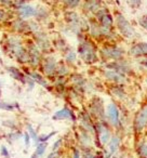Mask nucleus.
Returning a JSON list of instances; mask_svg holds the SVG:
<instances>
[{
    "label": "nucleus",
    "instance_id": "5701e85b",
    "mask_svg": "<svg viewBox=\"0 0 147 158\" xmlns=\"http://www.w3.org/2000/svg\"><path fill=\"white\" fill-rule=\"evenodd\" d=\"M59 144H61V141H57V142L54 144V147H53V149H54V151H55V149H56V148H59V147H57V146H59Z\"/></svg>",
    "mask_w": 147,
    "mask_h": 158
},
{
    "label": "nucleus",
    "instance_id": "412c9836",
    "mask_svg": "<svg viewBox=\"0 0 147 158\" xmlns=\"http://www.w3.org/2000/svg\"><path fill=\"white\" fill-rule=\"evenodd\" d=\"M142 154L147 156V145H144V146L142 147Z\"/></svg>",
    "mask_w": 147,
    "mask_h": 158
},
{
    "label": "nucleus",
    "instance_id": "ddd939ff",
    "mask_svg": "<svg viewBox=\"0 0 147 158\" xmlns=\"http://www.w3.org/2000/svg\"><path fill=\"white\" fill-rule=\"evenodd\" d=\"M46 147H47V145L44 144V143H42V144L38 145L37 149H36V153H35L36 157H40V156H41L42 154L44 153V151H46Z\"/></svg>",
    "mask_w": 147,
    "mask_h": 158
},
{
    "label": "nucleus",
    "instance_id": "f03ea898",
    "mask_svg": "<svg viewBox=\"0 0 147 158\" xmlns=\"http://www.w3.org/2000/svg\"><path fill=\"white\" fill-rule=\"evenodd\" d=\"M147 123V106H145L140 113H138L137 117H136L135 126L137 130H142L143 128L146 126Z\"/></svg>",
    "mask_w": 147,
    "mask_h": 158
},
{
    "label": "nucleus",
    "instance_id": "dca6fc26",
    "mask_svg": "<svg viewBox=\"0 0 147 158\" xmlns=\"http://www.w3.org/2000/svg\"><path fill=\"white\" fill-rule=\"evenodd\" d=\"M9 70H10V73H12V74L14 75V76H16V78H18V79L22 78V74H21V73L18 72L16 68H15V69H14V68H10Z\"/></svg>",
    "mask_w": 147,
    "mask_h": 158
},
{
    "label": "nucleus",
    "instance_id": "9b49d317",
    "mask_svg": "<svg viewBox=\"0 0 147 158\" xmlns=\"http://www.w3.org/2000/svg\"><path fill=\"white\" fill-rule=\"evenodd\" d=\"M108 140H109V132H108L107 129L103 128L101 130V142L103 144H105V143L108 142Z\"/></svg>",
    "mask_w": 147,
    "mask_h": 158
},
{
    "label": "nucleus",
    "instance_id": "39448f33",
    "mask_svg": "<svg viewBox=\"0 0 147 158\" xmlns=\"http://www.w3.org/2000/svg\"><path fill=\"white\" fill-rule=\"evenodd\" d=\"M20 13L23 18H28V16H31L36 13V10L31 6H24L20 9Z\"/></svg>",
    "mask_w": 147,
    "mask_h": 158
},
{
    "label": "nucleus",
    "instance_id": "cd10ccee",
    "mask_svg": "<svg viewBox=\"0 0 147 158\" xmlns=\"http://www.w3.org/2000/svg\"><path fill=\"white\" fill-rule=\"evenodd\" d=\"M86 158H95V157H94V156H93V155H88Z\"/></svg>",
    "mask_w": 147,
    "mask_h": 158
},
{
    "label": "nucleus",
    "instance_id": "7ed1b4c3",
    "mask_svg": "<svg viewBox=\"0 0 147 158\" xmlns=\"http://www.w3.org/2000/svg\"><path fill=\"white\" fill-rule=\"evenodd\" d=\"M107 115L112 125H117V123H119V112L114 104H109V105H108Z\"/></svg>",
    "mask_w": 147,
    "mask_h": 158
},
{
    "label": "nucleus",
    "instance_id": "f257e3e1",
    "mask_svg": "<svg viewBox=\"0 0 147 158\" xmlns=\"http://www.w3.org/2000/svg\"><path fill=\"white\" fill-rule=\"evenodd\" d=\"M117 21H118V27L121 33L125 36H127V37H131V36L133 35V29L130 26L129 23L125 21V19L123 18L122 15H118Z\"/></svg>",
    "mask_w": 147,
    "mask_h": 158
},
{
    "label": "nucleus",
    "instance_id": "6ab92c4d",
    "mask_svg": "<svg viewBox=\"0 0 147 158\" xmlns=\"http://www.w3.org/2000/svg\"><path fill=\"white\" fill-rule=\"evenodd\" d=\"M1 152H2V155H3V156H6V157H8V156H9V153H8L7 148H6L5 146L1 147Z\"/></svg>",
    "mask_w": 147,
    "mask_h": 158
},
{
    "label": "nucleus",
    "instance_id": "f3484780",
    "mask_svg": "<svg viewBox=\"0 0 147 158\" xmlns=\"http://www.w3.org/2000/svg\"><path fill=\"white\" fill-rule=\"evenodd\" d=\"M141 24L143 25V26L145 27V28L147 29V16H145V18H143V19H141Z\"/></svg>",
    "mask_w": 147,
    "mask_h": 158
},
{
    "label": "nucleus",
    "instance_id": "0eeeda50",
    "mask_svg": "<svg viewBox=\"0 0 147 158\" xmlns=\"http://www.w3.org/2000/svg\"><path fill=\"white\" fill-rule=\"evenodd\" d=\"M55 119H63V118H72V115L67 108H63V110H59L56 114L54 115Z\"/></svg>",
    "mask_w": 147,
    "mask_h": 158
},
{
    "label": "nucleus",
    "instance_id": "a878e982",
    "mask_svg": "<svg viewBox=\"0 0 147 158\" xmlns=\"http://www.w3.org/2000/svg\"><path fill=\"white\" fill-rule=\"evenodd\" d=\"M49 158H59V157H57V154L53 153V154H51V155L49 156Z\"/></svg>",
    "mask_w": 147,
    "mask_h": 158
},
{
    "label": "nucleus",
    "instance_id": "4468645a",
    "mask_svg": "<svg viewBox=\"0 0 147 158\" xmlns=\"http://www.w3.org/2000/svg\"><path fill=\"white\" fill-rule=\"evenodd\" d=\"M101 21H102V24H103L104 27H109L110 25H112V19H110V16L107 15V14L102 16Z\"/></svg>",
    "mask_w": 147,
    "mask_h": 158
},
{
    "label": "nucleus",
    "instance_id": "4be33fe9",
    "mask_svg": "<svg viewBox=\"0 0 147 158\" xmlns=\"http://www.w3.org/2000/svg\"><path fill=\"white\" fill-rule=\"evenodd\" d=\"M25 143H26V146L28 147V145H29V136H28V134H25Z\"/></svg>",
    "mask_w": 147,
    "mask_h": 158
},
{
    "label": "nucleus",
    "instance_id": "b1692460",
    "mask_svg": "<svg viewBox=\"0 0 147 158\" xmlns=\"http://www.w3.org/2000/svg\"><path fill=\"white\" fill-rule=\"evenodd\" d=\"M74 158H80L79 152H78V151H75V154H74Z\"/></svg>",
    "mask_w": 147,
    "mask_h": 158
},
{
    "label": "nucleus",
    "instance_id": "bb28decb",
    "mask_svg": "<svg viewBox=\"0 0 147 158\" xmlns=\"http://www.w3.org/2000/svg\"><path fill=\"white\" fill-rule=\"evenodd\" d=\"M2 18H3V12L1 11V10H0V20H1Z\"/></svg>",
    "mask_w": 147,
    "mask_h": 158
},
{
    "label": "nucleus",
    "instance_id": "aec40b11",
    "mask_svg": "<svg viewBox=\"0 0 147 158\" xmlns=\"http://www.w3.org/2000/svg\"><path fill=\"white\" fill-rule=\"evenodd\" d=\"M54 134V132L53 133H51V134H49V135H46V136H42V138H40V141H46V140H48L49 138H51V136Z\"/></svg>",
    "mask_w": 147,
    "mask_h": 158
},
{
    "label": "nucleus",
    "instance_id": "f8f14e48",
    "mask_svg": "<svg viewBox=\"0 0 147 158\" xmlns=\"http://www.w3.org/2000/svg\"><path fill=\"white\" fill-rule=\"evenodd\" d=\"M106 76L108 77L109 79H112V80H116V81H121V76H119L117 73L115 72H107L106 73Z\"/></svg>",
    "mask_w": 147,
    "mask_h": 158
},
{
    "label": "nucleus",
    "instance_id": "9d476101",
    "mask_svg": "<svg viewBox=\"0 0 147 158\" xmlns=\"http://www.w3.org/2000/svg\"><path fill=\"white\" fill-rule=\"evenodd\" d=\"M55 68V63L52 60H47L46 65H44V70L47 72V74H52L53 70Z\"/></svg>",
    "mask_w": 147,
    "mask_h": 158
},
{
    "label": "nucleus",
    "instance_id": "423d86ee",
    "mask_svg": "<svg viewBox=\"0 0 147 158\" xmlns=\"http://www.w3.org/2000/svg\"><path fill=\"white\" fill-rule=\"evenodd\" d=\"M81 54H82V56H84V59L87 60V61H91V60L94 59V53H93V51L91 50V48L89 46L84 47Z\"/></svg>",
    "mask_w": 147,
    "mask_h": 158
},
{
    "label": "nucleus",
    "instance_id": "1a4fd4ad",
    "mask_svg": "<svg viewBox=\"0 0 147 158\" xmlns=\"http://www.w3.org/2000/svg\"><path fill=\"white\" fill-rule=\"evenodd\" d=\"M118 146H119V139L115 136V138H112V140H110V142H109V151H110V153L114 154L115 152L117 151Z\"/></svg>",
    "mask_w": 147,
    "mask_h": 158
},
{
    "label": "nucleus",
    "instance_id": "a211bd4d",
    "mask_svg": "<svg viewBox=\"0 0 147 158\" xmlns=\"http://www.w3.org/2000/svg\"><path fill=\"white\" fill-rule=\"evenodd\" d=\"M29 132H31V135L33 136V139L35 141H37V135H36V133H35V131H34L33 129H31V127H29Z\"/></svg>",
    "mask_w": 147,
    "mask_h": 158
},
{
    "label": "nucleus",
    "instance_id": "393cba45",
    "mask_svg": "<svg viewBox=\"0 0 147 158\" xmlns=\"http://www.w3.org/2000/svg\"><path fill=\"white\" fill-rule=\"evenodd\" d=\"M67 59H70L71 61H72V60H75V54H74V53H70L69 56H68Z\"/></svg>",
    "mask_w": 147,
    "mask_h": 158
},
{
    "label": "nucleus",
    "instance_id": "6e6552de",
    "mask_svg": "<svg viewBox=\"0 0 147 158\" xmlns=\"http://www.w3.org/2000/svg\"><path fill=\"white\" fill-rule=\"evenodd\" d=\"M106 55L109 57H114V59H118V57L121 56L122 53L118 50V49H106Z\"/></svg>",
    "mask_w": 147,
    "mask_h": 158
},
{
    "label": "nucleus",
    "instance_id": "20e7f679",
    "mask_svg": "<svg viewBox=\"0 0 147 158\" xmlns=\"http://www.w3.org/2000/svg\"><path fill=\"white\" fill-rule=\"evenodd\" d=\"M131 53L134 55H138V54H147V44L145 42H141L137 44L134 48H132Z\"/></svg>",
    "mask_w": 147,
    "mask_h": 158
},
{
    "label": "nucleus",
    "instance_id": "2eb2a0df",
    "mask_svg": "<svg viewBox=\"0 0 147 158\" xmlns=\"http://www.w3.org/2000/svg\"><path fill=\"white\" fill-rule=\"evenodd\" d=\"M31 77L33 79H35V80H37V81L39 82V84H41L42 86H44V87L47 86V82L44 81L43 79H42V77L40 76V75L36 74V73H31Z\"/></svg>",
    "mask_w": 147,
    "mask_h": 158
}]
</instances>
